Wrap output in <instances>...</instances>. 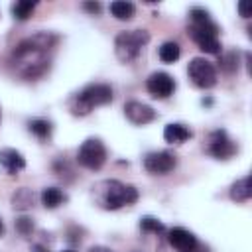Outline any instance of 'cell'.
<instances>
[{
  "instance_id": "7a4b0ae2",
  "label": "cell",
  "mask_w": 252,
  "mask_h": 252,
  "mask_svg": "<svg viewBox=\"0 0 252 252\" xmlns=\"http://www.w3.org/2000/svg\"><path fill=\"white\" fill-rule=\"evenodd\" d=\"M94 199L102 209H120L124 205H132L138 201V189L126 183H120L116 179L100 181L94 187Z\"/></svg>"
},
{
  "instance_id": "5b68a950",
  "label": "cell",
  "mask_w": 252,
  "mask_h": 252,
  "mask_svg": "<svg viewBox=\"0 0 252 252\" xmlns=\"http://www.w3.org/2000/svg\"><path fill=\"white\" fill-rule=\"evenodd\" d=\"M191 37L193 41L199 45L201 51L205 53H220V43H219V28L217 24H213L211 20L207 22H199V24H191Z\"/></svg>"
},
{
  "instance_id": "d4e9b609",
  "label": "cell",
  "mask_w": 252,
  "mask_h": 252,
  "mask_svg": "<svg viewBox=\"0 0 252 252\" xmlns=\"http://www.w3.org/2000/svg\"><path fill=\"white\" fill-rule=\"evenodd\" d=\"M83 8H85V10H89V12H93V14H98L102 6H100L98 2H85V4H83Z\"/></svg>"
},
{
  "instance_id": "ac0fdd59",
  "label": "cell",
  "mask_w": 252,
  "mask_h": 252,
  "mask_svg": "<svg viewBox=\"0 0 252 252\" xmlns=\"http://www.w3.org/2000/svg\"><path fill=\"white\" fill-rule=\"evenodd\" d=\"M159 59L163 61V63H175L177 59H179V55H181V49H179V43H175V41H165L161 47H159Z\"/></svg>"
},
{
  "instance_id": "277c9868",
  "label": "cell",
  "mask_w": 252,
  "mask_h": 252,
  "mask_svg": "<svg viewBox=\"0 0 252 252\" xmlns=\"http://www.w3.org/2000/svg\"><path fill=\"white\" fill-rule=\"evenodd\" d=\"M150 41V33L146 30H130V32H120L114 39V51L116 57L124 63L132 61L138 57L142 47Z\"/></svg>"
},
{
  "instance_id": "8992f818",
  "label": "cell",
  "mask_w": 252,
  "mask_h": 252,
  "mask_svg": "<svg viewBox=\"0 0 252 252\" xmlns=\"http://www.w3.org/2000/svg\"><path fill=\"white\" fill-rule=\"evenodd\" d=\"M77 159L87 169H100L106 161V148L98 138H89L81 144L77 152Z\"/></svg>"
},
{
  "instance_id": "484cf974",
  "label": "cell",
  "mask_w": 252,
  "mask_h": 252,
  "mask_svg": "<svg viewBox=\"0 0 252 252\" xmlns=\"http://www.w3.org/2000/svg\"><path fill=\"white\" fill-rule=\"evenodd\" d=\"M238 12L242 18H250V6L248 2H238Z\"/></svg>"
},
{
  "instance_id": "cb8c5ba5",
  "label": "cell",
  "mask_w": 252,
  "mask_h": 252,
  "mask_svg": "<svg viewBox=\"0 0 252 252\" xmlns=\"http://www.w3.org/2000/svg\"><path fill=\"white\" fill-rule=\"evenodd\" d=\"M16 230H18L20 234H24V236L32 234V230H33V222H32V219H28V217H20V219H16Z\"/></svg>"
},
{
  "instance_id": "83f0119b",
  "label": "cell",
  "mask_w": 252,
  "mask_h": 252,
  "mask_svg": "<svg viewBox=\"0 0 252 252\" xmlns=\"http://www.w3.org/2000/svg\"><path fill=\"white\" fill-rule=\"evenodd\" d=\"M89 252H112L110 248H106V246H93Z\"/></svg>"
},
{
  "instance_id": "e0dca14e",
  "label": "cell",
  "mask_w": 252,
  "mask_h": 252,
  "mask_svg": "<svg viewBox=\"0 0 252 252\" xmlns=\"http://www.w3.org/2000/svg\"><path fill=\"white\" fill-rule=\"evenodd\" d=\"M63 201H65V193H63L61 189H57V187H45V189L41 191V203H43V207H47V209H55V207H59Z\"/></svg>"
},
{
  "instance_id": "d6986e66",
  "label": "cell",
  "mask_w": 252,
  "mask_h": 252,
  "mask_svg": "<svg viewBox=\"0 0 252 252\" xmlns=\"http://www.w3.org/2000/svg\"><path fill=\"white\" fill-rule=\"evenodd\" d=\"M28 128H30V132H32L33 136H37L39 140H45V138H49V134H51V122H49V120H43V118H33V120H30V122H28Z\"/></svg>"
},
{
  "instance_id": "4316f807",
  "label": "cell",
  "mask_w": 252,
  "mask_h": 252,
  "mask_svg": "<svg viewBox=\"0 0 252 252\" xmlns=\"http://www.w3.org/2000/svg\"><path fill=\"white\" fill-rule=\"evenodd\" d=\"M181 252H209V248L205 246V244H195V246H191V248H187V250H181Z\"/></svg>"
},
{
  "instance_id": "4fadbf2b",
  "label": "cell",
  "mask_w": 252,
  "mask_h": 252,
  "mask_svg": "<svg viewBox=\"0 0 252 252\" xmlns=\"http://www.w3.org/2000/svg\"><path fill=\"white\" fill-rule=\"evenodd\" d=\"M167 240H169V244H171L173 248H177L179 252H181V250H187V248H191V246L197 244L195 234L189 232L187 228H181V226L171 228L169 234H167Z\"/></svg>"
},
{
  "instance_id": "3957f363",
  "label": "cell",
  "mask_w": 252,
  "mask_h": 252,
  "mask_svg": "<svg viewBox=\"0 0 252 252\" xmlns=\"http://www.w3.org/2000/svg\"><path fill=\"white\" fill-rule=\"evenodd\" d=\"M112 100V89L106 83H93L89 87H85L79 94H75V98L71 100V110L75 114H89L94 106L100 104H108Z\"/></svg>"
},
{
  "instance_id": "9a60e30c",
  "label": "cell",
  "mask_w": 252,
  "mask_h": 252,
  "mask_svg": "<svg viewBox=\"0 0 252 252\" xmlns=\"http://www.w3.org/2000/svg\"><path fill=\"white\" fill-rule=\"evenodd\" d=\"M230 197L234 201H238V203H244V201H248L252 197V179H250V175H244L242 179H238V181L232 183Z\"/></svg>"
},
{
  "instance_id": "f1b7e54d",
  "label": "cell",
  "mask_w": 252,
  "mask_h": 252,
  "mask_svg": "<svg viewBox=\"0 0 252 252\" xmlns=\"http://www.w3.org/2000/svg\"><path fill=\"white\" fill-rule=\"evenodd\" d=\"M33 252H49V250H47V248H43V246H35V248H33Z\"/></svg>"
},
{
  "instance_id": "7c38bea8",
  "label": "cell",
  "mask_w": 252,
  "mask_h": 252,
  "mask_svg": "<svg viewBox=\"0 0 252 252\" xmlns=\"http://www.w3.org/2000/svg\"><path fill=\"white\" fill-rule=\"evenodd\" d=\"M0 165H2L4 171H8V173H18L20 169L26 167V159H24V156H22L18 150H14V148H4V150H0Z\"/></svg>"
},
{
  "instance_id": "ffe728a7",
  "label": "cell",
  "mask_w": 252,
  "mask_h": 252,
  "mask_svg": "<svg viewBox=\"0 0 252 252\" xmlns=\"http://www.w3.org/2000/svg\"><path fill=\"white\" fill-rule=\"evenodd\" d=\"M37 2H32V0H20L16 4H12V14L16 20H28L32 16V12L35 10Z\"/></svg>"
},
{
  "instance_id": "603a6c76",
  "label": "cell",
  "mask_w": 252,
  "mask_h": 252,
  "mask_svg": "<svg viewBox=\"0 0 252 252\" xmlns=\"http://www.w3.org/2000/svg\"><path fill=\"white\" fill-rule=\"evenodd\" d=\"M236 67H238V55L234 51H230V53H226V55L220 57V69L222 71L232 73V71H236Z\"/></svg>"
},
{
  "instance_id": "30bf717a",
  "label": "cell",
  "mask_w": 252,
  "mask_h": 252,
  "mask_svg": "<svg viewBox=\"0 0 252 252\" xmlns=\"http://www.w3.org/2000/svg\"><path fill=\"white\" fill-rule=\"evenodd\" d=\"M175 163H177V159L171 152H152L144 158V167L154 175L169 173L175 167Z\"/></svg>"
},
{
  "instance_id": "44dd1931",
  "label": "cell",
  "mask_w": 252,
  "mask_h": 252,
  "mask_svg": "<svg viewBox=\"0 0 252 252\" xmlns=\"http://www.w3.org/2000/svg\"><path fill=\"white\" fill-rule=\"evenodd\" d=\"M12 203H14V209H30L33 205V193L30 189H20L14 197H12Z\"/></svg>"
},
{
  "instance_id": "52a82bcc",
  "label": "cell",
  "mask_w": 252,
  "mask_h": 252,
  "mask_svg": "<svg viewBox=\"0 0 252 252\" xmlns=\"http://www.w3.org/2000/svg\"><path fill=\"white\" fill-rule=\"evenodd\" d=\"M189 79L199 87V89H211L217 85V69L211 61H207L205 57H195L189 61L187 67Z\"/></svg>"
},
{
  "instance_id": "8fae6325",
  "label": "cell",
  "mask_w": 252,
  "mask_h": 252,
  "mask_svg": "<svg viewBox=\"0 0 252 252\" xmlns=\"http://www.w3.org/2000/svg\"><path fill=\"white\" fill-rule=\"evenodd\" d=\"M124 114L132 124H148L156 118V110L140 100H130L124 104Z\"/></svg>"
},
{
  "instance_id": "2e32d148",
  "label": "cell",
  "mask_w": 252,
  "mask_h": 252,
  "mask_svg": "<svg viewBox=\"0 0 252 252\" xmlns=\"http://www.w3.org/2000/svg\"><path fill=\"white\" fill-rule=\"evenodd\" d=\"M110 14L116 20H130L136 14V6L126 0H114V2H110Z\"/></svg>"
},
{
  "instance_id": "f546056e",
  "label": "cell",
  "mask_w": 252,
  "mask_h": 252,
  "mask_svg": "<svg viewBox=\"0 0 252 252\" xmlns=\"http://www.w3.org/2000/svg\"><path fill=\"white\" fill-rule=\"evenodd\" d=\"M2 232H4V224H2V219H0V236H2Z\"/></svg>"
},
{
  "instance_id": "7402d4cb",
  "label": "cell",
  "mask_w": 252,
  "mask_h": 252,
  "mask_svg": "<svg viewBox=\"0 0 252 252\" xmlns=\"http://www.w3.org/2000/svg\"><path fill=\"white\" fill-rule=\"evenodd\" d=\"M140 228H142L144 232H156V234L165 230L163 222L158 220V219H154V217H144V219L140 220Z\"/></svg>"
},
{
  "instance_id": "4dcf8cb0",
  "label": "cell",
  "mask_w": 252,
  "mask_h": 252,
  "mask_svg": "<svg viewBox=\"0 0 252 252\" xmlns=\"http://www.w3.org/2000/svg\"><path fill=\"white\" fill-rule=\"evenodd\" d=\"M63 252H73V250H63Z\"/></svg>"
},
{
  "instance_id": "ba28073f",
  "label": "cell",
  "mask_w": 252,
  "mask_h": 252,
  "mask_svg": "<svg viewBox=\"0 0 252 252\" xmlns=\"http://www.w3.org/2000/svg\"><path fill=\"white\" fill-rule=\"evenodd\" d=\"M207 150L217 159H228V158L234 156L236 146H234V142L228 138V134L224 130H215L209 136V148Z\"/></svg>"
},
{
  "instance_id": "9c48e42d",
  "label": "cell",
  "mask_w": 252,
  "mask_h": 252,
  "mask_svg": "<svg viewBox=\"0 0 252 252\" xmlns=\"http://www.w3.org/2000/svg\"><path fill=\"white\" fill-rule=\"evenodd\" d=\"M146 89L154 98H167L175 91V81H173L171 75H167L163 71H158V73H152L148 77Z\"/></svg>"
},
{
  "instance_id": "6da1fadb",
  "label": "cell",
  "mask_w": 252,
  "mask_h": 252,
  "mask_svg": "<svg viewBox=\"0 0 252 252\" xmlns=\"http://www.w3.org/2000/svg\"><path fill=\"white\" fill-rule=\"evenodd\" d=\"M57 37L51 33H35L24 39L14 49V63H18V73L26 79L37 77L45 69V53L55 45Z\"/></svg>"
},
{
  "instance_id": "5bb4252c",
  "label": "cell",
  "mask_w": 252,
  "mask_h": 252,
  "mask_svg": "<svg viewBox=\"0 0 252 252\" xmlns=\"http://www.w3.org/2000/svg\"><path fill=\"white\" fill-rule=\"evenodd\" d=\"M189 138H191V130L185 124L173 122V124H167L163 128V140L169 142V144H181V142H185Z\"/></svg>"
}]
</instances>
